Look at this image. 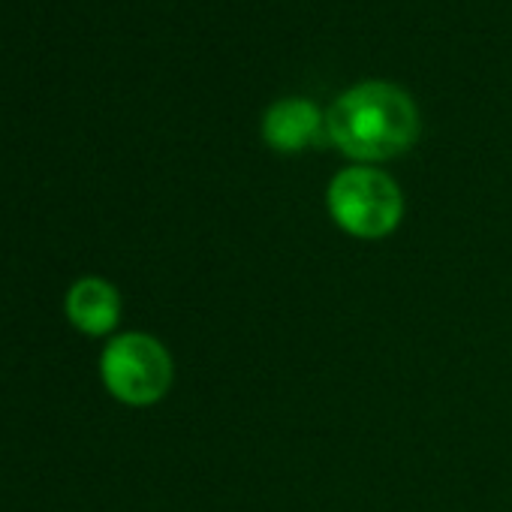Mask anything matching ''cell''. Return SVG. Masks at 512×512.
<instances>
[{"mask_svg": "<svg viewBox=\"0 0 512 512\" xmlns=\"http://www.w3.org/2000/svg\"><path fill=\"white\" fill-rule=\"evenodd\" d=\"M326 133L362 166L392 160L419 139V109L401 88L365 82L335 100L326 115Z\"/></svg>", "mask_w": 512, "mask_h": 512, "instance_id": "obj_1", "label": "cell"}, {"mask_svg": "<svg viewBox=\"0 0 512 512\" xmlns=\"http://www.w3.org/2000/svg\"><path fill=\"white\" fill-rule=\"evenodd\" d=\"M326 205L332 220L353 238L377 241L398 229L404 196L398 184L374 166H350L329 184Z\"/></svg>", "mask_w": 512, "mask_h": 512, "instance_id": "obj_2", "label": "cell"}, {"mask_svg": "<svg viewBox=\"0 0 512 512\" xmlns=\"http://www.w3.org/2000/svg\"><path fill=\"white\" fill-rule=\"evenodd\" d=\"M100 377L109 395L121 404L151 407L172 389L175 365L157 338L145 332H127L106 344L100 356Z\"/></svg>", "mask_w": 512, "mask_h": 512, "instance_id": "obj_3", "label": "cell"}, {"mask_svg": "<svg viewBox=\"0 0 512 512\" xmlns=\"http://www.w3.org/2000/svg\"><path fill=\"white\" fill-rule=\"evenodd\" d=\"M67 320L91 338L109 335L121 320V296L106 278H82L67 293Z\"/></svg>", "mask_w": 512, "mask_h": 512, "instance_id": "obj_4", "label": "cell"}, {"mask_svg": "<svg viewBox=\"0 0 512 512\" xmlns=\"http://www.w3.org/2000/svg\"><path fill=\"white\" fill-rule=\"evenodd\" d=\"M323 127V115L308 100H281L263 118V136L278 151H302L314 145Z\"/></svg>", "mask_w": 512, "mask_h": 512, "instance_id": "obj_5", "label": "cell"}]
</instances>
